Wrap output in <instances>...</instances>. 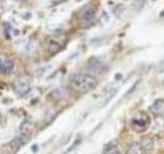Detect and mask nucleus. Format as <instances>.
Masks as SVG:
<instances>
[{"label":"nucleus","instance_id":"f257e3e1","mask_svg":"<svg viewBox=\"0 0 164 154\" xmlns=\"http://www.w3.org/2000/svg\"><path fill=\"white\" fill-rule=\"evenodd\" d=\"M97 86V78L88 73H78L71 80V87L77 92H88Z\"/></svg>","mask_w":164,"mask_h":154},{"label":"nucleus","instance_id":"f03ea898","mask_svg":"<svg viewBox=\"0 0 164 154\" xmlns=\"http://www.w3.org/2000/svg\"><path fill=\"white\" fill-rule=\"evenodd\" d=\"M95 22V10L92 8H86L81 11L80 14V23L82 28L91 27Z\"/></svg>","mask_w":164,"mask_h":154},{"label":"nucleus","instance_id":"7ed1b4c3","mask_svg":"<svg viewBox=\"0 0 164 154\" xmlns=\"http://www.w3.org/2000/svg\"><path fill=\"white\" fill-rule=\"evenodd\" d=\"M13 89H14V92L17 93L19 97H23V96H25L30 91V85H29V82L27 81V80L18 78L17 81L14 82Z\"/></svg>","mask_w":164,"mask_h":154},{"label":"nucleus","instance_id":"20e7f679","mask_svg":"<svg viewBox=\"0 0 164 154\" xmlns=\"http://www.w3.org/2000/svg\"><path fill=\"white\" fill-rule=\"evenodd\" d=\"M148 124H149V119L148 116L143 115V114H140L139 116H136L131 120V128L135 131H144L148 128Z\"/></svg>","mask_w":164,"mask_h":154},{"label":"nucleus","instance_id":"39448f33","mask_svg":"<svg viewBox=\"0 0 164 154\" xmlns=\"http://www.w3.org/2000/svg\"><path fill=\"white\" fill-rule=\"evenodd\" d=\"M28 138L29 137H25V135H18L17 138H14L13 140H10L9 142V144H8V146H9V149H10V152H18L19 149L22 148V146H24L25 144H27V142H28Z\"/></svg>","mask_w":164,"mask_h":154},{"label":"nucleus","instance_id":"423d86ee","mask_svg":"<svg viewBox=\"0 0 164 154\" xmlns=\"http://www.w3.org/2000/svg\"><path fill=\"white\" fill-rule=\"evenodd\" d=\"M14 62L9 58H0V73L2 75H10L14 70Z\"/></svg>","mask_w":164,"mask_h":154},{"label":"nucleus","instance_id":"0eeeda50","mask_svg":"<svg viewBox=\"0 0 164 154\" xmlns=\"http://www.w3.org/2000/svg\"><path fill=\"white\" fill-rule=\"evenodd\" d=\"M149 111L155 116H163L164 115V101L163 100H156L149 108Z\"/></svg>","mask_w":164,"mask_h":154},{"label":"nucleus","instance_id":"6e6552de","mask_svg":"<svg viewBox=\"0 0 164 154\" xmlns=\"http://www.w3.org/2000/svg\"><path fill=\"white\" fill-rule=\"evenodd\" d=\"M61 44L58 43V42H56V41H53V39H49L48 41V44H47V49H48V52L51 53V55H56V53H58L61 51Z\"/></svg>","mask_w":164,"mask_h":154},{"label":"nucleus","instance_id":"1a4fd4ad","mask_svg":"<svg viewBox=\"0 0 164 154\" xmlns=\"http://www.w3.org/2000/svg\"><path fill=\"white\" fill-rule=\"evenodd\" d=\"M88 67H90V70H92L95 72H98L102 68V62L98 58L92 57V58H90V61H88Z\"/></svg>","mask_w":164,"mask_h":154},{"label":"nucleus","instance_id":"9d476101","mask_svg":"<svg viewBox=\"0 0 164 154\" xmlns=\"http://www.w3.org/2000/svg\"><path fill=\"white\" fill-rule=\"evenodd\" d=\"M19 130H20V134H22V135L29 137L30 134H32V131H33V125H32V123H29V121H24V123L20 125Z\"/></svg>","mask_w":164,"mask_h":154},{"label":"nucleus","instance_id":"9b49d317","mask_svg":"<svg viewBox=\"0 0 164 154\" xmlns=\"http://www.w3.org/2000/svg\"><path fill=\"white\" fill-rule=\"evenodd\" d=\"M141 146H143V149L144 152H152L153 148H154V143H153V140L150 139V138H144L141 140Z\"/></svg>","mask_w":164,"mask_h":154},{"label":"nucleus","instance_id":"f8f14e48","mask_svg":"<svg viewBox=\"0 0 164 154\" xmlns=\"http://www.w3.org/2000/svg\"><path fill=\"white\" fill-rule=\"evenodd\" d=\"M144 153H145V152H144L141 144L135 143V144H133V145H131L130 148L128 149V153H126V154H144Z\"/></svg>","mask_w":164,"mask_h":154},{"label":"nucleus","instance_id":"ddd939ff","mask_svg":"<svg viewBox=\"0 0 164 154\" xmlns=\"http://www.w3.org/2000/svg\"><path fill=\"white\" fill-rule=\"evenodd\" d=\"M102 154H120V152H119V148H117L116 144H107L104 148Z\"/></svg>","mask_w":164,"mask_h":154},{"label":"nucleus","instance_id":"4468645a","mask_svg":"<svg viewBox=\"0 0 164 154\" xmlns=\"http://www.w3.org/2000/svg\"><path fill=\"white\" fill-rule=\"evenodd\" d=\"M51 97L54 100V101H58V100H61L63 99V91L61 89H57L54 91H52L51 92Z\"/></svg>","mask_w":164,"mask_h":154},{"label":"nucleus","instance_id":"2eb2a0df","mask_svg":"<svg viewBox=\"0 0 164 154\" xmlns=\"http://www.w3.org/2000/svg\"><path fill=\"white\" fill-rule=\"evenodd\" d=\"M144 4H145V0H134V2H133V8L136 9V10H139V9H141L144 6Z\"/></svg>","mask_w":164,"mask_h":154},{"label":"nucleus","instance_id":"dca6fc26","mask_svg":"<svg viewBox=\"0 0 164 154\" xmlns=\"http://www.w3.org/2000/svg\"><path fill=\"white\" fill-rule=\"evenodd\" d=\"M100 22H101L102 24H105V23H107V22H109V14H107L106 11H102L101 18H100Z\"/></svg>","mask_w":164,"mask_h":154},{"label":"nucleus","instance_id":"f3484780","mask_svg":"<svg viewBox=\"0 0 164 154\" xmlns=\"http://www.w3.org/2000/svg\"><path fill=\"white\" fill-rule=\"evenodd\" d=\"M32 150H33V152H37V150H38V146H37V145L32 146Z\"/></svg>","mask_w":164,"mask_h":154},{"label":"nucleus","instance_id":"a211bd4d","mask_svg":"<svg viewBox=\"0 0 164 154\" xmlns=\"http://www.w3.org/2000/svg\"><path fill=\"white\" fill-rule=\"evenodd\" d=\"M121 78V75H120V73H117V76H116V80H120Z\"/></svg>","mask_w":164,"mask_h":154},{"label":"nucleus","instance_id":"6ab92c4d","mask_svg":"<svg viewBox=\"0 0 164 154\" xmlns=\"http://www.w3.org/2000/svg\"><path fill=\"white\" fill-rule=\"evenodd\" d=\"M162 85H163V86H164V78H163V81H162Z\"/></svg>","mask_w":164,"mask_h":154},{"label":"nucleus","instance_id":"aec40b11","mask_svg":"<svg viewBox=\"0 0 164 154\" xmlns=\"http://www.w3.org/2000/svg\"><path fill=\"white\" fill-rule=\"evenodd\" d=\"M17 2H20V0H17Z\"/></svg>","mask_w":164,"mask_h":154}]
</instances>
